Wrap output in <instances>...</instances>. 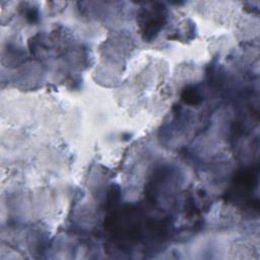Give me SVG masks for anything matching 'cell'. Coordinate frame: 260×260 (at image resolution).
Wrapping results in <instances>:
<instances>
[{"instance_id":"obj_1","label":"cell","mask_w":260,"mask_h":260,"mask_svg":"<svg viewBox=\"0 0 260 260\" xmlns=\"http://www.w3.org/2000/svg\"><path fill=\"white\" fill-rule=\"evenodd\" d=\"M142 36L144 40H152L164 26L167 18V9L162 4H152L142 11Z\"/></svg>"},{"instance_id":"obj_2","label":"cell","mask_w":260,"mask_h":260,"mask_svg":"<svg viewBox=\"0 0 260 260\" xmlns=\"http://www.w3.org/2000/svg\"><path fill=\"white\" fill-rule=\"evenodd\" d=\"M182 100L187 104L197 105L201 102L202 96L199 89H197L195 86H188L182 92Z\"/></svg>"}]
</instances>
